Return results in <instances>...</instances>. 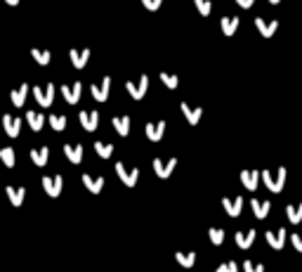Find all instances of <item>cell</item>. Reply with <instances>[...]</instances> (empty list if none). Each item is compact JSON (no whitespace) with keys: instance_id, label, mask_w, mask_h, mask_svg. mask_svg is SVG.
<instances>
[{"instance_id":"obj_23","label":"cell","mask_w":302,"mask_h":272,"mask_svg":"<svg viewBox=\"0 0 302 272\" xmlns=\"http://www.w3.org/2000/svg\"><path fill=\"white\" fill-rule=\"evenodd\" d=\"M26 121H28V126H31V130L40 133V130H43V126H45V114L28 109V111H26Z\"/></svg>"},{"instance_id":"obj_25","label":"cell","mask_w":302,"mask_h":272,"mask_svg":"<svg viewBox=\"0 0 302 272\" xmlns=\"http://www.w3.org/2000/svg\"><path fill=\"white\" fill-rule=\"evenodd\" d=\"M111 123H114V128H116V133L121 137H125V135H130V116H114L111 118Z\"/></svg>"},{"instance_id":"obj_21","label":"cell","mask_w":302,"mask_h":272,"mask_svg":"<svg viewBox=\"0 0 302 272\" xmlns=\"http://www.w3.org/2000/svg\"><path fill=\"white\" fill-rule=\"evenodd\" d=\"M255 237H258V232H255V230H246V232H236V235H234V242L239 244V249H243V251H246V249H250V246H253Z\"/></svg>"},{"instance_id":"obj_20","label":"cell","mask_w":302,"mask_h":272,"mask_svg":"<svg viewBox=\"0 0 302 272\" xmlns=\"http://www.w3.org/2000/svg\"><path fill=\"white\" fill-rule=\"evenodd\" d=\"M179 109L184 111V116H187V121L191 123V126H196V123L201 121V116H203V109H201V107H189L184 100L179 102Z\"/></svg>"},{"instance_id":"obj_26","label":"cell","mask_w":302,"mask_h":272,"mask_svg":"<svg viewBox=\"0 0 302 272\" xmlns=\"http://www.w3.org/2000/svg\"><path fill=\"white\" fill-rule=\"evenodd\" d=\"M220 28H222L224 36H234V33H236V28H239V17H222Z\"/></svg>"},{"instance_id":"obj_1","label":"cell","mask_w":302,"mask_h":272,"mask_svg":"<svg viewBox=\"0 0 302 272\" xmlns=\"http://www.w3.org/2000/svg\"><path fill=\"white\" fill-rule=\"evenodd\" d=\"M260 175H262V182H265V187L269 192H274V194L284 192L286 178H288V171H286L284 166H281V168H276V171H262Z\"/></svg>"},{"instance_id":"obj_3","label":"cell","mask_w":302,"mask_h":272,"mask_svg":"<svg viewBox=\"0 0 302 272\" xmlns=\"http://www.w3.org/2000/svg\"><path fill=\"white\" fill-rule=\"evenodd\" d=\"M116 175H118V180L123 182L125 187H135L137 180H140V168H128L123 163H116Z\"/></svg>"},{"instance_id":"obj_19","label":"cell","mask_w":302,"mask_h":272,"mask_svg":"<svg viewBox=\"0 0 302 272\" xmlns=\"http://www.w3.org/2000/svg\"><path fill=\"white\" fill-rule=\"evenodd\" d=\"M69 57H71V64L76 66V69H83V66L88 64V59H90V50H88V47H85V50L71 47V50H69Z\"/></svg>"},{"instance_id":"obj_15","label":"cell","mask_w":302,"mask_h":272,"mask_svg":"<svg viewBox=\"0 0 302 272\" xmlns=\"http://www.w3.org/2000/svg\"><path fill=\"white\" fill-rule=\"evenodd\" d=\"M83 185L88 187V192H92V194H99L102 192V187H104V175H90V173H83Z\"/></svg>"},{"instance_id":"obj_34","label":"cell","mask_w":302,"mask_h":272,"mask_svg":"<svg viewBox=\"0 0 302 272\" xmlns=\"http://www.w3.org/2000/svg\"><path fill=\"white\" fill-rule=\"evenodd\" d=\"M47 121H50L52 130H64V128H66V116H64V114H52Z\"/></svg>"},{"instance_id":"obj_4","label":"cell","mask_w":302,"mask_h":272,"mask_svg":"<svg viewBox=\"0 0 302 272\" xmlns=\"http://www.w3.org/2000/svg\"><path fill=\"white\" fill-rule=\"evenodd\" d=\"M265 239H267V244L272 246L274 251H281V249L286 246V239H288V230H286V227H279V230H267Z\"/></svg>"},{"instance_id":"obj_10","label":"cell","mask_w":302,"mask_h":272,"mask_svg":"<svg viewBox=\"0 0 302 272\" xmlns=\"http://www.w3.org/2000/svg\"><path fill=\"white\" fill-rule=\"evenodd\" d=\"M260 180H262V175H260L255 168H246V171H241V185H243L246 190L255 192V190H258V185H260Z\"/></svg>"},{"instance_id":"obj_38","label":"cell","mask_w":302,"mask_h":272,"mask_svg":"<svg viewBox=\"0 0 302 272\" xmlns=\"http://www.w3.org/2000/svg\"><path fill=\"white\" fill-rule=\"evenodd\" d=\"M215 272H239V265L234 263V261H227V263H222Z\"/></svg>"},{"instance_id":"obj_9","label":"cell","mask_w":302,"mask_h":272,"mask_svg":"<svg viewBox=\"0 0 302 272\" xmlns=\"http://www.w3.org/2000/svg\"><path fill=\"white\" fill-rule=\"evenodd\" d=\"M109 90H111V76H104L102 83H92V85H90V92H92V97L97 102H107Z\"/></svg>"},{"instance_id":"obj_41","label":"cell","mask_w":302,"mask_h":272,"mask_svg":"<svg viewBox=\"0 0 302 272\" xmlns=\"http://www.w3.org/2000/svg\"><path fill=\"white\" fill-rule=\"evenodd\" d=\"M253 2H255V0H236V5H241V7H243V9L253 7Z\"/></svg>"},{"instance_id":"obj_42","label":"cell","mask_w":302,"mask_h":272,"mask_svg":"<svg viewBox=\"0 0 302 272\" xmlns=\"http://www.w3.org/2000/svg\"><path fill=\"white\" fill-rule=\"evenodd\" d=\"M5 2H7V5H12V7H14V5H19V0H5Z\"/></svg>"},{"instance_id":"obj_7","label":"cell","mask_w":302,"mask_h":272,"mask_svg":"<svg viewBox=\"0 0 302 272\" xmlns=\"http://www.w3.org/2000/svg\"><path fill=\"white\" fill-rule=\"evenodd\" d=\"M33 97L40 107H52L54 102V85L47 83V88H40V85H33Z\"/></svg>"},{"instance_id":"obj_29","label":"cell","mask_w":302,"mask_h":272,"mask_svg":"<svg viewBox=\"0 0 302 272\" xmlns=\"http://www.w3.org/2000/svg\"><path fill=\"white\" fill-rule=\"evenodd\" d=\"M0 161L5 163L7 168H14V163H17V154H14V149H12V147H2V149H0Z\"/></svg>"},{"instance_id":"obj_27","label":"cell","mask_w":302,"mask_h":272,"mask_svg":"<svg viewBox=\"0 0 302 272\" xmlns=\"http://www.w3.org/2000/svg\"><path fill=\"white\" fill-rule=\"evenodd\" d=\"M31 161L36 163V166H45L47 159H50V149L47 147H38V149H31Z\"/></svg>"},{"instance_id":"obj_2","label":"cell","mask_w":302,"mask_h":272,"mask_svg":"<svg viewBox=\"0 0 302 272\" xmlns=\"http://www.w3.org/2000/svg\"><path fill=\"white\" fill-rule=\"evenodd\" d=\"M125 90L130 92L133 100H142L144 95H147V90H149V76L142 73L137 81H125Z\"/></svg>"},{"instance_id":"obj_11","label":"cell","mask_w":302,"mask_h":272,"mask_svg":"<svg viewBox=\"0 0 302 272\" xmlns=\"http://www.w3.org/2000/svg\"><path fill=\"white\" fill-rule=\"evenodd\" d=\"M222 206H224V213L229 218H239L241 211H243V197H241V194H236V199L222 197Z\"/></svg>"},{"instance_id":"obj_36","label":"cell","mask_w":302,"mask_h":272,"mask_svg":"<svg viewBox=\"0 0 302 272\" xmlns=\"http://www.w3.org/2000/svg\"><path fill=\"white\" fill-rule=\"evenodd\" d=\"M95 149H97V154L102 156V159H109V156L114 154V145H104V142H95Z\"/></svg>"},{"instance_id":"obj_14","label":"cell","mask_w":302,"mask_h":272,"mask_svg":"<svg viewBox=\"0 0 302 272\" xmlns=\"http://www.w3.org/2000/svg\"><path fill=\"white\" fill-rule=\"evenodd\" d=\"M80 90H83V83L80 81H76L73 85H62V95H64V100H66V104H78Z\"/></svg>"},{"instance_id":"obj_35","label":"cell","mask_w":302,"mask_h":272,"mask_svg":"<svg viewBox=\"0 0 302 272\" xmlns=\"http://www.w3.org/2000/svg\"><path fill=\"white\" fill-rule=\"evenodd\" d=\"M194 5H196V9L201 12V17H208V14L213 12V2H210V0H194Z\"/></svg>"},{"instance_id":"obj_6","label":"cell","mask_w":302,"mask_h":272,"mask_svg":"<svg viewBox=\"0 0 302 272\" xmlns=\"http://www.w3.org/2000/svg\"><path fill=\"white\" fill-rule=\"evenodd\" d=\"M151 166H153V173L158 175L160 180H168L170 175H172V171H175V166H177V159H175V156H172V159H168V161L153 159V161H151Z\"/></svg>"},{"instance_id":"obj_31","label":"cell","mask_w":302,"mask_h":272,"mask_svg":"<svg viewBox=\"0 0 302 272\" xmlns=\"http://www.w3.org/2000/svg\"><path fill=\"white\" fill-rule=\"evenodd\" d=\"M31 54H33V59H36L40 66H47L50 59H52V54L47 52V50H40V47H31Z\"/></svg>"},{"instance_id":"obj_33","label":"cell","mask_w":302,"mask_h":272,"mask_svg":"<svg viewBox=\"0 0 302 272\" xmlns=\"http://www.w3.org/2000/svg\"><path fill=\"white\" fill-rule=\"evenodd\" d=\"M158 76H160V83H163L165 88H170V90H175V88H177V85H179V78H177V76H175V73L160 71Z\"/></svg>"},{"instance_id":"obj_39","label":"cell","mask_w":302,"mask_h":272,"mask_svg":"<svg viewBox=\"0 0 302 272\" xmlns=\"http://www.w3.org/2000/svg\"><path fill=\"white\" fill-rule=\"evenodd\" d=\"M142 5L149 9V12H156V9L163 5V0H142Z\"/></svg>"},{"instance_id":"obj_22","label":"cell","mask_w":302,"mask_h":272,"mask_svg":"<svg viewBox=\"0 0 302 272\" xmlns=\"http://www.w3.org/2000/svg\"><path fill=\"white\" fill-rule=\"evenodd\" d=\"M83 154H85V149L80 145H64V156L71 163H76V166L83 161Z\"/></svg>"},{"instance_id":"obj_30","label":"cell","mask_w":302,"mask_h":272,"mask_svg":"<svg viewBox=\"0 0 302 272\" xmlns=\"http://www.w3.org/2000/svg\"><path fill=\"white\" fill-rule=\"evenodd\" d=\"M175 261H177L182 268H191V265L196 263V251H189V254H184V251H177V254H175Z\"/></svg>"},{"instance_id":"obj_13","label":"cell","mask_w":302,"mask_h":272,"mask_svg":"<svg viewBox=\"0 0 302 272\" xmlns=\"http://www.w3.org/2000/svg\"><path fill=\"white\" fill-rule=\"evenodd\" d=\"M2 128H5V133L9 137H19V133H21V118L12 116V114H5L2 116Z\"/></svg>"},{"instance_id":"obj_40","label":"cell","mask_w":302,"mask_h":272,"mask_svg":"<svg viewBox=\"0 0 302 272\" xmlns=\"http://www.w3.org/2000/svg\"><path fill=\"white\" fill-rule=\"evenodd\" d=\"M291 242H293L295 251H300V254H302V235H298V232H293V235H291Z\"/></svg>"},{"instance_id":"obj_12","label":"cell","mask_w":302,"mask_h":272,"mask_svg":"<svg viewBox=\"0 0 302 272\" xmlns=\"http://www.w3.org/2000/svg\"><path fill=\"white\" fill-rule=\"evenodd\" d=\"M144 130H147V137L151 142H160V137L165 135V121H149Z\"/></svg>"},{"instance_id":"obj_37","label":"cell","mask_w":302,"mask_h":272,"mask_svg":"<svg viewBox=\"0 0 302 272\" xmlns=\"http://www.w3.org/2000/svg\"><path fill=\"white\" fill-rule=\"evenodd\" d=\"M243 270L246 272H265V265L255 263V261H243Z\"/></svg>"},{"instance_id":"obj_16","label":"cell","mask_w":302,"mask_h":272,"mask_svg":"<svg viewBox=\"0 0 302 272\" xmlns=\"http://www.w3.org/2000/svg\"><path fill=\"white\" fill-rule=\"evenodd\" d=\"M5 194H7L9 204H12L14 209H19V206L24 204V199H26V190H24V187H14V185L5 187Z\"/></svg>"},{"instance_id":"obj_28","label":"cell","mask_w":302,"mask_h":272,"mask_svg":"<svg viewBox=\"0 0 302 272\" xmlns=\"http://www.w3.org/2000/svg\"><path fill=\"white\" fill-rule=\"evenodd\" d=\"M286 216H288V220L293 223V225H298V223H302V201L300 204H291V206H286Z\"/></svg>"},{"instance_id":"obj_17","label":"cell","mask_w":302,"mask_h":272,"mask_svg":"<svg viewBox=\"0 0 302 272\" xmlns=\"http://www.w3.org/2000/svg\"><path fill=\"white\" fill-rule=\"evenodd\" d=\"M255 26H258L262 38H272L276 33V28H279V21H267L262 17H255Z\"/></svg>"},{"instance_id":"obj_18","label":"cell","mask_w":302,"mask_h":272,"mask_svg":"<svg viewBox=\"0 0 302 272\" xmlns=\"http://www.w3.org/2000/svg\"><path fill=\"white\" fill-rule=\"evenodd\" d=\"M250 209H253V213H255V218H258V220H265V218L269 216V211H272V201L253 199V201H250Z\"/></svg>"},{"instance_id":"obj_32","label":"cell","mask_w":302,"mask_h":272,"mask_svg":"<svg viewBox=\"0 0 302 272\" xmlns=\"http://www.w3.org/2000/svg\"><path fill=\"white\" fill-rule=\"evenodd\" d=\"M208 237H210V242H213L215 246H222L227 232H224L222 227H210V230H208Z\"/></svg>"},{"instance_id":"obj_5","label":"cell","mask_w":302,"mask_h":272,"mask_svg":"<svg viewBox=\"0 0 302 272\" xmlns=\"http://www.w3.org/2000/svg\"><path fill=\"white\" fill-rule=\"evenodd\" d=\"M62 187H64V178L62 175H45L43 178V190L47 197L57 199L62 194Z\"/></svg>"},{"instance_id":"obj_43","label":"cell","mask_w":302,"mask_h":272,"mask_svg":"<svg viewBox=\"0 0 302 272\" xmlns=\"http://www.w3.org/2000/svg\"><path fill=\"white\" fill-rule=\"evenodd\" d=\"M269 2H272V5H279V2H281V0H269Z\"/></svg>"},{"instance_id":"obj_8","label":"cell","mask_w":302,"mask_h":272,"mask_svg":"<svg viewBox=\"0 0 302 272\" xmlns=\"http://www.w3.org/2000/svg\"><path fill=\"white\" fill-rule=\"evenodd\" d=\"M78 121L88 133H95L97 126H99V111L97 109H85V111H80L78 114Z\"/></svg>"},{"instance_id":"obj_24","label":"cell","mask_w":302,"mask_h":272,"mask_svg":"<svg viewBox=\"0 0 302 272\" xmlns=\"http://www.w3.org/2000/svg\"><path fill=\"white\" fill-rule=\"evenodd\" d=\"M26 95H28V83H21L17 90H12V95H9V100H12V104L17 109L24 107V102H26Z\"/></svg>"}]
</instances>
